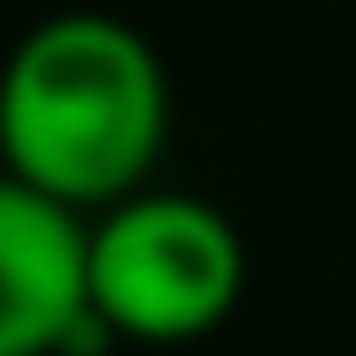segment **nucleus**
Masks as SVG:
<instances>
[{
    "label": "nucleus",
    "mask_w": 356,
    "mask_h": 356,
    "mask_svg": "<svg viewBox=\"0 0 356 356\" xmlns=\"http://www.w3.org/2000/svg\"><path fill=\"white\" fill-rule=\"evenodd\" d=\"M168 147V70L119 15H49L0 70V175L63 210H112L147 189Z\"/></svg>",
    "instance_id": "f257e3e1"
},
{
    "label": "nucleus",
    "mask_w": 356,
    "mask_h": 356,
    "mask_svg": "<svg viewBox=\"0 0 356 356\" xmlns=\"http://www.w3.org/2000/svg\"><path fill=\"white\" fill-rule=\"evenodd\" d=\"M91 314L126 342H196L245 293V238L196 196L140 189L91 224Z\"/></svg>",
    "instance_id": "f03ea898"
},
{
    "label": "nucleus",
    "mask_w": 356,
    "mask_h": 356,
    "mask_svg": "<svg viewBox=\"0 0 356 356\" xmlns=\"http://www.w3.org/2000/svg\"><path fill=\"white\" fill-rule=\"evenodd\" d=\"M91 224L0 175V356H70L105 335L91 314Z\"/></svg>",
    "instance_id": "7ed1b4c3"
}]
</instances>
